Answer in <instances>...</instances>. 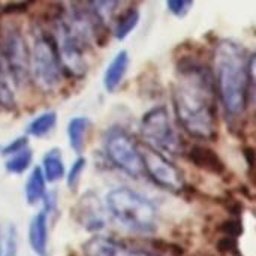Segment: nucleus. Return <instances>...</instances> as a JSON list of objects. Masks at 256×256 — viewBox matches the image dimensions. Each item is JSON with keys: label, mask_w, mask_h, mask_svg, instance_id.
I'll return each mask as SVG.
<instances>
[{"label": "nucleus", "mask_w": 256, "mask_h": 256, "mask_svg": "<svg viewBox=\"0 0 256 256\" xmlns=\"http://www.w3.org/2000/svg\"><path fill=\"white\" fill-rule=\"evenodd\" d=\"M172 110L183 130L200 141L218 135V93L213 74L202 64H183L172 84Z\"/></svg>", "instance_id": "f257e3e1"}, {"label": "nucleus", "mask_w": 256, "mask_h": 256, "mask_svg": "<svg viewBox=\"0 0 256 256\" xmlns=\"http://www.w3.org/2000/svg\"><path fill=\"white\" fill-rule=\"evenodd\" d=\"M213 80L222 111L230 122L243 117L250 98L248 57L232 39H222L213 51Z\"/></svg>", "instance_id": "f03ea898"}, {"label": "nucleus", "mask_w": 256, "mask_h": 256, "mask_svg": "<svg viewBox=\"0 0 256 256\" xmlns=\"http://www.w3.org/2000/svg\"><path fill=\"white\" fill-rule=\"evenodd\" d=\"M105 206L108 214L124 230L134 234H153L158 228L156 206L142 194L129 188H116L108 192Z\"/></svg>", "instance_id": "7ed1b4c3"}, {"label": "nucleus", "mask_w": 256, "mask_h": 256, "mask_svg": "<svg viewBox=\"0 0 256 256\" xmlns=\"http://www.w3.org/2000/svg\"><path fill=\"white\" fill-rule=\"evenodd\" d=\"M140 134L147 147L165 156H178L183 153L182 138L165 106H153L144 114Z\"/></svg>", "instance_id": "20e7f679"}, {"label": "nucleus", "mask_w": 256, "mask_h": 256, "mask_svg": "<svg viewBox=\"0 0 256 256\" xmlns=\"http://www.w3.org/2000/svg\"><path fill=\"white\" fill-rule=\"evenodd\" d=\"M62 62L56 42L45 36L36 34L30 46V78L42 92L54 90L62 80Z\"/></svg>", "instance_id": "39448f33"}, {"label": "nucleus", "mask_w": 256, "mask_h": 256, "mask_svg": "<svg viewBox=\"0 0 256 256\" xmlns=\"http://www.w3.org/2000/svg\"><path fill=\"white\" fill-rule=\"evenodd\" d=\"M104 148L108 160L126 176L134 178L146 176L142 152L128 130L117 126L111 128L105 134Z\"/></svg>", "instance_id": "423d86ee"}, {"label": "nucleus", "mask_w": 256, "mask_h": 256, "mask_svg": "<svg viewBox=\"0 0 256 256\" xmlns=\"http://www.w3.org/2000/svg\"><path fill=\"white\" fill-rule=\"evenodd\" d=\"M56 48L62 62V68L74 75L82 76L87 70L86 48L87 44L81 39L78 33L69 26V22L62 15L56 22Z\"/></svg>", "instance_id": "0eeeda50"}, {"label": "nucleus", "mask_w": 256, "mask_h": 256, "mask_svg": "<svg viewBox=\"0 0 256 256\" xmlns=\"http://www.w3.org/2000/svg\"><path fill=\"white\" fill-rule=\"evenodd\" d=\"M2 51L15 76L18 86H24L30 78V48L16 26H6L2 39Z\"/></svg>", "instance_id": "6e6552de"}, {"label": "nucleus", "mask_w": 256, "mask_h": 256, "mask_svg": "<svg viewBox=\"0 0 256 256\" xmlns=\"http://www.w3.org/2000/svg\"><path fill=\"white\" fill-rule=\"evenodd\" d=\"M141 152H142V159H144L146 176H148L153 180V183L174 194H178L184 189L186 186L184 177L182 171L168 159V156L147 146L141 148Z\"/></svg>", "instance_id": "1a4fd4ad"}, {"label": "nucleus", "mask_w": 256, "mask_h": 256, "mask_svg": "<svg viewBox=\"0 0 256 256\" xmlns=\"http://www.w3.org/2000/svg\"><path fill=\"white\" fill-rule=\"evenodd\" d=\"M106 206L104 207L94 194H86L76 206L78 222L92 232H99L106 226Z\"/></svg>", "instance_id": "9d476101"}, {"label": "nucleus", "mask_w": 256, "mask_h": 256, "mask_svg": "<svg viewBox=\"0 0 256 256\" xmlns=\"http://www.w3.org/2000/svg\"><path fill=\"white\" fill-rule=\"evenodd\" d=\"M84 256H160L140 249H132L117 240L104 236H94L82 246Z\"/></svg>", "instance_id": "9b49d317"}, {"label": "nucleus", "mask_w": 256, "mask_h": 256, "mask_svg": "<svg viewBox=\"0 0 256 256\" xmlns=\"http://www.w3.org/2000/svg\"><path fill=\"white\" fill-rule=\"evenodd\" d=\"M48 222L50 218L40 210L28 224V246L36 256H48Z\"/></svg>", "instance_id": "f8f14e48"}, {"label": "nucleus", "mask_w": 256, "mask_h": 256, "mask_svg": "<svg viewBox=\"0 0 256 256\" xmlns=\"http://www.w3.org/2000/svg\"><path fill=\"white\" fill-rule=\"evenodd\" d=\"M16 81L4 58L0 46V106L3 110H14L16 106Z\"/></svg>", "instance_id": "ddd939ff"}, {"label": "nucleus", "mask_w": 256, "mask_h": 256, "mask_svg": "<svg viewBox=\"0 0 256 256\" xmlns=\"http://www.w3.org/2000/svg\"><path fill=\"white\" fill-rule=\"evenodd\" d=\"M129 60H130L129 54L124 50L118 51L112 57V60L110 62L108 68L105 69V75H104V86H105L106 92L112 93L122 86V82L126 76L128 68H129Z\"/></svg>", "instance_id": "4468645a"}, {"label": "nucleus", "mask_w": 256, "mask_h": 256, "mask_svg": "<svg viewBox=\"0 0 256 256\" xmlns=\"http://www.w3.org/2000/svg\"><path fill=\"white\" fill-rule=\"evenodd\" d=\"M189 160L207 171V172H212L214 176H222L225 172V165L222 162V159L208 147H204V146H194L190 150H189Z\"/></svg>", "instance_id": "2eb2a0df"}, {"label": "nucleus", "mask_w": 256, "mask_h": 256, "mask_svg": "<svg viewBox=\"0 0 256 256\" xmlns=\"http://www.w3.org/2000/svg\"><path fill=\"white\" fill-rule=\"evenodd\" d=\"M46 178L40 170V166H34L24 186V196L28 206H38L42 202V200L45 198L48 189H46Z\"/></svg>", "instance_id": "dca6fc26"}, {"label": "nucleus", "mask_w": 256, "mask_h": 256, "mask_svg": "<svg viewBox=\"0 0 256 256\" xmlns=\"http://www.w3.org/2000/svg\"><path fill=\"white\" fill-rule=\"evenodd\" d=\"M40 170L48 183H57L66 177V166L60 148H51L44 154Z\"/></svg>", "instance_id": "f3484780"}, {"label": "nucleus", "mask_w": 256, "mask_h": 256, "mask_svg": "<svg viewBox=\"0 0 256 256\" xmlns=\"http://www.w3.org/2000/svg\"><path fill=\"white\" fill-rule=\"evenodd\" d=\"M90 120L87 117H74L68 124V138L72 150L75 153H82L90 130Z\"/></svg>", "instance_id": "a211bd4d"}, {"label": "nucleus", "mask_w": 256, "mask_h": 256, "mask_svg": "<svg viewBox=\"0 0 256 256\" xmlns=\"http://www.w3.org/2000/svg\"><path fill=\"white\" fill-rule=\"evenodd\" d=\"M122 0H88L90 12L99 24H110L116 16Z\"/></svg>", "instance_id": "6ab92c4d"}, {"label": "nucleus", "mask_w": 256, "mask_h": 256, "mask_svg": "<svg viewBox=\"0 0 256 256\" xmlns=\"http://www.w3.org/2000/svg\"><path fill=\"white\" fill-rule=\"evenodd\" d=\"M56 123H57V114L54 111H45L28 123L27 134L34 138H44L56 128Z\"/></svg>", "instance_id": "aec40b11"}, {"label": "nucleus", "mask_w": 256, "mask_h": 256, "mask_svg": "<svg viewBox=\"0 0 256 256\" xmlns=\"http://www.w3.org/2000/svg\"><path fill=\"white\" fill-rule=\"evenodd\" d=\"M140 20H141V14H140V9L138 8H132V9H128L116 22V27H114V36L118 39V40H123L126 39L140 24Z\"/></svg>", "instance_id": "412c9836"}, {"label": "nucleus", "mask_w": 256, "mask_h": 256, "mask_svg": "<svg viewBox=\"0 0 256 256\" xmlns=\"http://www.w3.org/2000/svg\"><path fill=\"white\" fill-rule=\"evenodd\" d=\"M32 160H33V153L28 147L10 154L4 160V168L9 174H22L26 172L30 165H32Z\"/></svg>", "instance_id": "4be33fe9"}, {"label": "nucleus", "mask_w": 256, "mask_h": 256, "mask_svg": "<svg viewBox=\"0 0 256 256\" xmlns=\"http://www.w3.org/2000/svg\"><path fill=\"white\" fill-rule=\"evenodd\" d=\"M86 159L82 156L76 158L75 162L70 165L69 171L66 172V184L69 188V190H76V188L80 186V182L82 178V172L86 170Z\"/></svg>", "instance_id": "5701e85b"}, {"label": "nucleus", "mask_w": 256, "mask_h": 256, "mask_svg": "<svg viewBox=\"0 0 256 256\" xmlns=\"http://www.w3.org/2000/svg\"><path fill=\"white\" fill-rule=\"evenodd\" d=\"M165 3H166L168 12L171 15H174L177 18H183L192 10L195 0H165Z\"/></svg>", "instance_id": "b1692460"}, {"label": "nucleus", "mask_w": 256, "mask_h": 256, "mask_svg": "<svg viewBox=\"0 0 256 256\" xmlns=\"http://www.w3.org/2000/svg\"><path fill=\"white\" fill-rule=\"evenodd\" d=\"M16 230L14 225L8 228L6 240H4V250L3 256H16Z\"/></svg>", "instance_id": "393cba45"}, {"label": "nucleus", "mask_w": 256, "mask_h": 256, "mask_svg": "<svg viewBox=\"0 0 256 256\" xmlns=\"http://www.w3.org/2000/svg\"><path fill=\"white\" fill-rule=\"evenodd\" d=\"M248 75H249L250 96H254L256 100V51L248 57Z\"/></svg>", "instance_id": "a878e982"}, {"label": "nucleus", "mask_w": 256, "mask_h": 256, "mask_svg": "<svg viewBox=\"0 0 256 256\" xmlns=\"http://www.w3.org/2000/svg\"><path fill=\"white\" fill-rule=\"evenodd\" d=\"M40 204H42V212L50 218L57 212V194L54 190H48Z\"/></svg>", "instance_id": "bb28decb"}, {"label": "nucleus", "mask_w": 256, "mask_h": 256, "mask_svg": "<svg viewBox=\"0 0 256 256\" xmlns=\"http://www.w3.org/2000/svg\"><path fill=\"white\" fill-rule=\"evenodd\" d=\"M26 147H28V140H27V136H20V138H15L12 142H9L3 150H2V153H3V156H10V154H14V153H16V152H20V150H22V148H26Z\"/></svg>", "instance_id": "cd10ccee"}, {"label": "nucleus", "mask_w": 256, "mask_h": 256, "mask_svg": "<svg viewBox=\"0 0 256 256\" xmlns=\"http://www.w3.org/2000/svg\"><path fill=\"white\" fill-rule=\"evenodd\" d=\"M3 250H4V243H3V240L0 237V256H3Z\"/></svg>", "instance_id": "c85d7f7f"}]
</instances>
